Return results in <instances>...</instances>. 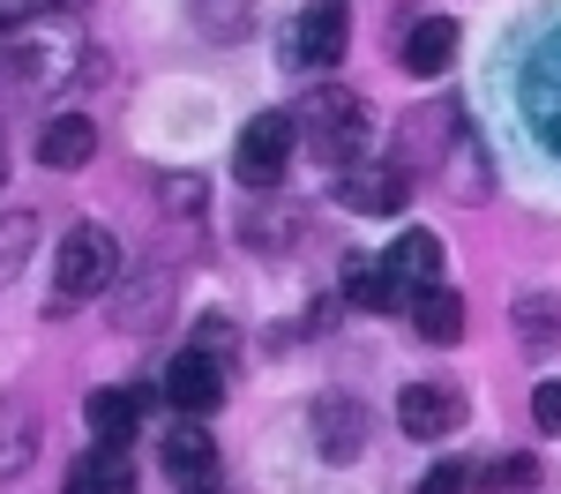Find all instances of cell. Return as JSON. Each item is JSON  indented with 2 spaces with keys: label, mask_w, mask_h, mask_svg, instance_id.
<instances>
[{
  "label": "cell",
  "mask_w": 561,
  "mask_h": 494,
  "mask_svg": "<svg viewBox=\"0 0 561 494\" xmlns=\"http://www.w3.org/2000/svg\"><path fill=\"white\" fill-rule=\"evenodd\" d=\"M165 404H173V412H187V420L217 412V404H225V353L187 345V353L165 367Z\"/></svg>",
  "instance_id": "7"
},
{
  "label": "cell",
  "mask_w": 561,
  "mask_h": 494,
  "mask_svg": "<svg viewBox=\"0 0 561 494\" xmlns=\"http://www.w3.org/2000/svg\"><path fill=\"white\" fill-rule=\"evenodd\" d=\"M457 23L449 15H427V23H412V38H404V76H420V83H434V76H449V60H457Z\"/></svg>",
  "instance_id": "13"
},
{
  "label": "cell",
  "mask_w": 561,
  "mask_h": 494,
  "mask_svg": "<svg viewBox=\"0 0 561 494\" xmlns=\"http://www.w3.org/2000/svg\"><path fill=\"white\" fill-rule=\"evenodd\" d=\"M83 420H90L98 443H135V427H142V398H135V390H90Z\"/></svg>",
  "instance_id": "15"
},
{
  "label": "cell",
  "mask_w": 561,
  "mask_h": 494,
  "mask_svg": "<svg viewBox=\"0 0 561 494\" xmlns=\"http://www.w3.org/2000/svg\"><path fill=\"white\" fill-rule=\"evenodd\" d=\"M531 420H539V435H561V382H539V398H531Z\"/></svg>",
  "instance_id": "25"
},
{
  "label": "cell",
  "mask_w": 561,
  "mask_h": 494,
  "mask_svg": "<svg viewBox=\"0 0 561 494\" xmlns=\"http://www.w3.org/2000/svg\"><path fill=\"white\" fill-rule=\"evenodd\" d=\"M60 308H76V300H105L113 285H121V248H113V232L105 225H76L68 240H60Z\"/></svg>",
  "instance_id": "3"
},
{
  "label": "cell",
  "mask_w": 561,
  "mask_h": 494,
  "mask_svg": "<svg viewBox=\"0 0 561 494\" xmlns=\"http://www.w3.org/2000/svg\"><path fill=\"white\" fill-rule=\"evenodd\" d=\"M531 487H539V457H524V449L479 464V494H531Z\"/></svg>",
  "instance_id": "21"
},
{
  "label": "cell",
  "mask_w": 561,
  "mask_h": 494,
  "mask_svg": "<svg viewBox=\"0 0 561 494\" xmlns=\"http://www.w3.org/2000/svg\"><path fill=\"white\" fill-rule=\"evenodd\" d=\"M158 203H165L173 218H210V180H195V173H165V180H158Z\"/></svg>",
  "instance_id": "22"
},
{
  "label": "cell",
  "mask_w": 561,
  "mask_h": 494,
  "mask_svg": "<svg viewBox=\"0 0 561 494\" xmlns=\"http://www.w3.org/2000/svg\"><path fill=\"white\" fill-rule=\"evenodd\" d=\"M457 420H465V398L442 390V382H412V390L397 398V427H404L412 443H442V435H457Z\"/></svg>",
  "instance_id": "8"
},
{
  "label": "cell",
  "mask_w": 561,
  "mask_h": 494,
  "mask_svg": "<svg viewBox=\"0 0 561 494\" xmlns=\"http://www.w3.org/2000/svg\"><path fill=\"white\" fill-rule=\"evenodd\" d=\"M158 457H165V480H173L180 494H217V443L203 427H173Z\"/></svg>",
  "instance_id": "9"
},
{
  "label": "cell",
  "mask_w": 561,
  "mask_h": 494,
  "mask_svg": "<svg viewBox=\"0 0 561 494\" xmlns=\"http://www.w3.org/2000/svg\"><path fill=\"white\" fill-rule=\"evenodd\" d=\"M352 45V8L345 0H307L285 31V68H337Z\"/></svg>",
  "instance_id": "4"
},
{
  "label": "cell",
  "mask_w": 561,
  "mask_h": 494,
  "mask_svg": "<svg viewBox=\"0 0 561 494\" xmlns=\"http://www.w3.org/2000/svg\"><path fill=\"white\" fill-rule=\"evenodd\" d=\"M314 443H322L330 464H352V457L367 449V404L345 398V390H337V398H322V404H314Z\"/></svg>",
  "instance_id": "10"
},
{
  "label": "cell",
  "mask_w": 561,
  "mask_h": 494,
  "mask_svg": "<svg viewBox=\"0 0 561 494\" xmlns=\"http://www.w3.org/2000/svg\"><path fill=\"white\" fill-rule=\"evenodd\" d=\"M300 135H307V150L322 158V165H359L367 158V105H359V90H345V83H314L300 97Z\"/></svg>",
  "instance_id": "2"
},
{
  "label": "cell",
  "mask_w": 561,
  "mask_h": 494,
  "mask_svg": "<svg viewBox=\"0 0 561 494\" xmlns=\"http://www.w3.org/2000/svg\"><path fill=\"white\" fill-rule=\"evenodd\" d=\"M68 8H83V0H8V23H23V15H68Z\"/></svg>",
  "instance_id": "27"
},
{
  "label": "cell",
  "mask_w": 561,
  "mask_h": 494,
  "mask_svg": "<svg viewBox=\"0 0 561 494\" xmlns=\"http://www.w3.org/2000/svg\"><path fill=\"white\" fill-rule=\"evenodd\" d=\"M412 330H420V345H457V337H465V300H457L449 285H427V292L412 300Z\"/></svg>",
  "instance_id": "16"
},
{
  "label": "cell",
  "mask_w": 561,
  "mask_h": 494,
  "mask_svg": "<svg viewBox=\"0 0 561 494\" xmlns=\"http://www.w3.org/2000/svg\"><path fill=\"white\" fill-rule=\"evenodd\" d=\"M531 128L561 150V38L531 60Z\"/></svg>",
  "instance_id": "17"
},
{
  "label": "cell",
  "mask_w": 561,
  "mask_h": 494,
  "mask_svg": "<svg viewBox=\"0 0 561 494\" xmlns=\"http://www.w3.org/2000/svg\"><path fill=\"white\" fill-rule=\"evenodd\" d=\"M262 0H187V15H195V31H210L217 45L248 38V23H255Z\"/></svg>",
  "instance_id": "19"
},
{
  "label": "cell",
  "mask_w": 561,
  "mask_h": 494,
  "mask_svg": "<svg viewBox=\"0 0 561 494\" xmlns=\"http://www.w3.org/2000/svg\"><path fill=\"white\" fill-rule=\"evenodd\" d=\"M397 165L412 180H434L449 203H486L494 195V165H486V142H479L472 113L465 105H449V97H427V105H412L404 113V128H397Z\"/></svg>",
  "instance_id": "1"
},
{
  "label": "cell",
  "mask_w": 561,
  "mask_h": 494,
  "mask_svg": "<svg viewBox=\"0 0 561 494\" xmlns=\"http://www.w3.org/2000/svg\"><path fill=\"white\" fill-rule=\"evenodd\" d=\"M382 263H389V277H397V292H404V308H412L427 285H442V240H434V232H397Z\"/></svg>",
  "instance_id": "11"
},
{
  "label": "cell",
  "mask_w": 561,
  "mask_h": 494,
  "mask_svg": "<svg viewBox=\"0 0 561 494\" xmlns=\"http://www.w3.org/2000/svg\"><path fill=\"white\" fill-rule=\"evenodd\" d=\"M90 158H98V128H90V113H53L38 135V165L53 173H83Z\"/></svg>",
  "instance_id": "12"
},
{
  "label": "cell",
  "mask_w": 561,
  "mask_h": 494,
  "mask_svg": "<svg viewBox=\"0 0 561 494\" xmlns=\"http://www.w3.org/2000/svg\"><path fill=\"white\" fill-rule=\"evenodd\" d=\"M165 300H173V277H165V269H142L128 292L113 300V314H121V330H135V322H158Z\"/></svg>",
  "instance_id": "18"
},
{
  "label": "cell",
  "mask_w": 561,
  "mask_h": 494,
  "mask_svg": "<svg viewBox=\"0 0 561 494\" xmlns=\"http://www.w3.org/2000/svg\"><path fill=\"white\" fill-rule=\"evenodd\" d=\"M38 240V210H8V277L23 269V248Z\"/></svg>",
  "instance_id": "24"
},
{
  "label": "cell",
  "mask_w": 561,
  "mask_h": 494,
  "mask_svg": "<svg viewBox=\"0 0 561 494\" xmlns=\"http://www.w3.org/2000/svg\"><path fill=\"white\" fill-rule=\"evenodd\" d=\"M412 494H472V480H465L457 464H434V472H427V480H420Z\"/></svg>",
  "instance_id": "26"
},
{
  "label": "cell",
  "mask_w": 561,
  "mask_h": 494,
  "mask_svg": "<svg viewBox=\"0 0 561 494\" xmlns=\"http://www.w3.org/2000/svg\"><path fill=\"white\" fill-rule=\"evenodd\" d=\"M330 195L345 203L352 218H389V210H404L412 173H404L397 158H359V165H345V173L330 180Z\"/></svg>",
  "instance_id": "6"
},
{
  "label": "cell",
  "mask_w": 561,
  "mask_h": 494,
  "mask_svg": "<svg viewBox=\"0 0 561 494\" xmlns=\"http://www.w3.org/2000/svg\"><path fill=\"white\" fill-rule=\"evenodd\" d=\"M345 292H352V308H367V314H389V308H404V292H397V277H389V263H352L345 277Z\"/></svg>",
  "instance_id": "20"
},
{
  "label": "cell",
  "mask_w": 561,
  "mask_h": 494,
  "mask_svg": "<svg viewBox=\"0 0 561 494\" xmlns=\"http://www.w3.org/2000/svg\"><path fill=\"white\" fill-rule=\"evenodd\" d=\"M510 314H517V330H524V345H531V353H547V345L561 337V308H554V300H539V292L517 300Z\"/></svg>",
  "instance_id": "23"
},
{
  "label": "cell",
  "mask_w": 561,
  "mask_h": 494,
  "mask_svg": "<svg viewBox=\"0 0 561 494\" xmlns=\"http://www.w3.org/2000/svg\"><path fill=\"white\" fill-rule=\"evenodd\" d=\"M293 142H300V120H293V113H255V120L240 128V150H232L240 187H277L285 165H293Z\"/></svg>",
  "instance_id": "5"
},
{
  "label": "cell",
  "mask_w": 561,
  "mask_h": 494,
  "mask_svg": "<svg viewBox=\"0 0 561 494\" xmlns=\"http://www.w3.org/2000/svg\"><path fill=\"white\" fill-rule=\"evenodd\" d=\"M68 494H135V464H128V443H98L68 472Z\"/></svg>",
  "instance_id": "14"
}]
</instances>
